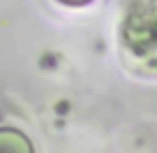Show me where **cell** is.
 <instances>
[{"instance_id": "6da1fadb", "label": "cell", "mask_w": 157, "mask_h": 153, "mask_svg": "<svg viewBox=\"0 0 157 153\" xmlns=\"http://www.w3.org/2000/svg\"><path fill=\"white\" fill-rule=\"evenodd\" d=\"M121 33L125 50L144 67L157 69V0H129Z\"/></svg>"}, {"instance_id": "7a4b0ae2", "label": "cell", "mask_w": 157, "mask_h": 153, "mask_svg": "<svg viewBox=\"0 0 157 153\" xmlns=\"http://www.w3.org/2000/svg\"><path fill=\"white\" fill-rule=\"evenodd\" d=\"M0 153H35L30 140L11 127L0 129Z\"/></svg>"}, {"instance_id": "3957f363", "label": "cell", "mask_w": 157, "mask_h": 153, "mask_svg": "<svg viewBox=\"0 0 157 153\" xmlns=\"http://www.w3.org/2000/svg\"><path fill=\"white\" fill-rule=\"evenodd\" d=\"M63 2H69V5H84L88 0H63Z\"/></svg>"}]
</instances>
